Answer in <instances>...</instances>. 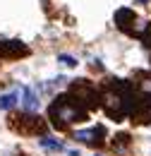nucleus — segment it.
<instances>
[{
	"label": "nucleus",
	"instance_id": "7ed1b4c3",
	"mask_svg": "<svg viewBox=\"0 0 151 156\" xmlns=\"http://www.w3.org/2000/svg\"><path fill=\"white\" fill-rule=\"evenodd\" d=\"M29 53V48L22 43V41H0V55L2 58H19V55H26Z\"/></svg>",
	"mask_w": 151,
	"mask_h": 156
},
{
	"label": "nucleus",
	"instance_id": "9b49d317",
	"mask_svg": "<svg viewBox=\"0 0 151 156\" xmlns=\"http://www.w3.org/2000/svg\"><path fill=\"white\" fill-rule=\"evenodd\" d=\"M96 156H98V154H96Z\"/></svg>",
	"mask_w": 151,
	"mask_h": 156
},
{
	"label": "nucleus",
	"instance_id": "9d476101",
	"mask_svg": "<svg viewBox=\"0 0 151 156\" xmlns=\"http://www.w3.org/2000/svg\"><path fill=\"white\" fill-rule=\"evenodd\" d=\"M58 60H60L62 65H67V67H77V60L72 58V55H65V53H62V55H58Z\"/></svg>",
	"mask_w": 151,
	"mask_h": 156
},
{
	"label": "nucleus",
	"instance_id": "423d86ee",
	"mask_svg": "<svg viewBox=\"0 0 151 156\" xmlns=\"http://www.w3.org/2000/svg\"><path fill=\"white\" fill-rule=\"evenodd\" d=\"M98 135H103V130H101V127H91V130H79L75 137L79 142H86V144H98V142H101Z\"/></svg>",
	"mask_w": 151,
	"mask_h": 156
},
{
	"label": "nucleus",
	"instance_id": "f03ea898",
	"mask_svg": "<svg viewBox=\"0 0 151 156\" xmlns=\"http://www.w3.org/2000/svg\"><path fill=\"white\" fill-rule=\"evenodd\" d=\"M72 91H75L79 106H84V108L101 106V96H98V91H96L91 84H86V82H77L75 87H72Z\"/></svg>",
	"mask_w": 151,
	"mask_h": 156
},
{
	"label": "nucleus",
	"instance_id": "6e6552de",
	"mask_svg": "<svg viewBox=\"0 0 151 156\" xmlns=\"http://www.w3.org/2000/svg\"><path fill=\"white\" fill-rule=\"evenodd\" d=\"M15 103H17V91L2 94V96H0V111H10V108H12Z\"/></svg>",
	"mask_w": 151,
	"mask_h": 156
},
{
	"label": "nucleus",
	"instance_id": "0eeeda50",
	"mask_svg": "<svg viewBox=\"0 0 151 156\" xmlns=\"http://www.w3.org/2000/svg\"><path fill=\"white\" fill-rule=\"evenodd\" d=\"M22 106H24V111H26V113L38 111V98H36V94H34V89H31V87H29V89H24V101H22Z\"/></svg>",
	"mask_w": 151,
	"mask_h": 156
},
{
	"label": "nucleus",
	"instance_id": "f257e3e1",
	"mask_svg": "<svg viewBox=\"0 0 151 156\" xmlns=\"http://www.w3.org/2000/svg\"><path fill=\"white\" fill-rule=\"evenodd\" d=\"M48 115H51V120H53L55 127H67V125H72V122L86 120V108L79 106L72 96H58V101L51 103Z\"/></svg>",
	"mask_w": 151,
	"mask_h": 156
},
{
	"label": "nucleus",
	"instance_id": "20e7f679",
	"mask_svg": "<svg viewBox=\"0 0 151 156\" xmlns=\"http://www.w3.org/2000/svg\"><path fill=\"white\" fill-rule=\"evenodd\" d=\"M134 22H139L134 17L132 10H127V7H120L118 12H115V24L120 27V29H125L127 34H134Z\"/></svg>",
	"mask_w": 151,
	"mask_h": 156
},
{
	"label": "nucleus",
	"instance_id": "39448f33",
	"mask_svg": "<svg viewBox=\"0 0 151 156\" xmlns=\"http://www.w3.org/2000/svg\"><path fill=\"white\" fill-rule=\"evenodd\" d=\"M19 132H43V120L41 118H36V115H19Z\"/></svg>",
	"mask_w": 151,
	"mask_h": 156
},
{
	"label": "nucleus",
	"instance_id": "1a4fd4ad",
	"mask_svg": "<svg viewBox=\"0 0 151 156\" xmlns=\"http://www.w3.org/2000/svg\"><path fill=\"white\" fill-rule=\"evenodd\" d=\"M41 147H46V149H62V142H58V139H48V137H43V139H41Z\"/></svg>",
	"mask_w": 151,
	"mask_h": 156
}]
</instances>
